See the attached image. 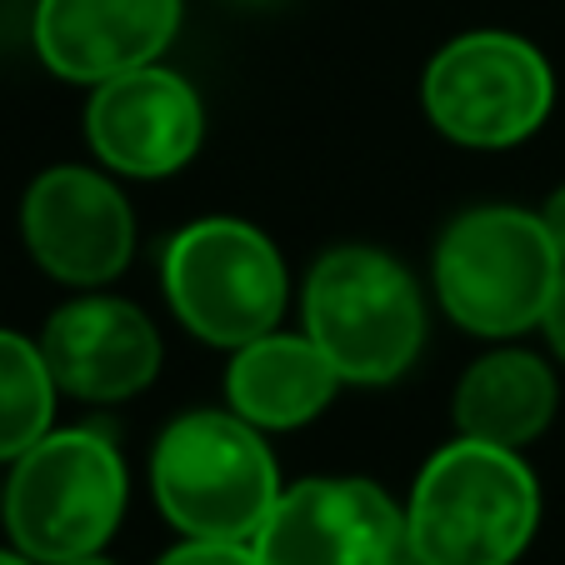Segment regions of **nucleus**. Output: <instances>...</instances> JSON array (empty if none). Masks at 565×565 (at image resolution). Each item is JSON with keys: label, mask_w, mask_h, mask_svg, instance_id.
Masks as SVG:
<instances>
[{"label": "nucleus", "mask_w": 565, "mask_h": 565, "mask_svg": "<svg viewBox=\"0 0 565 565\" xmlns=\"http://www.w3.org/2000/svg\"><path fill=\"white\" fill-rule=\"evenodd\" d=\"M541 495L515 450L460 436L436 450L411 491V545L420 565H511L531 545Z\"/></svg>", "instance_id": "obj_1"}, {"label": "nucleus", "mask_w": 565, "mask_h": 565, "mask_svg": "<svg viewBox=\"0 0 565 565\" xmlns=\"http://www.w3.org/2000/svg\"><path fill=\"white\" fill-rule=\"evenodd\" d=\"M565 260L541 215L480 205L450 221L436 246V290L470 335H521L545 320Z\"/></svg>", "instance_id": "obj_2"}, {"label": "nucleus", "mask_w": 565, "mask_h": 565, "mask_svg": "<svg viewBox=\"0 0 565 565\" xmlns=\"http://www.w3.org/2000/svg\"><path fill=\"white\" fill-rule=\"evenodd\" d=\"M150 486L166 521L185 535L256 541L280 501V476L256 426L225 411L171 420L150 460Z\"/></svg>", "instance_id": "obj_3"}, {"label": "nucleus", "mask_w": 565, "mask_h": 565, "mask_svg": "<svg viewBox=\"0 0 565 565\" xmlns=\"http://www.w3.org/2000/svg\"><path fill=\"white\" fill-rule=\"evenodd\" d=\"M126 511V466L100 430H45L11 470L6 525L41 565L96 555Z\"/></svg>", "instance_id": "obj_4"}, {"label": "nucleus", "mask_w": 565, "mask_h": 565, "mask_svg": "<svg viewBox=\"0 0 565 565\" xmlns=\"http://www.w3.org/2000/svg\"><path fill=\"white\" fill-rule=\"evenodd\" d=\"M306 335L341 381L385 385L406 371L426 335L420 290L385 250L341 246L306 280Z\"/></svg>", "instance_id": "obj_5"}, {"label": "nucleus", "mask_w": 565, "mask_h": 565, "mask_svg": "<svg viewBox=\"0 0 565 565\" xmlns=\"http://www.w3.org/2000/svg\"><path fill=\"white\" fill-rule=\"evenodd\" d=\"M166 296L211 345H246L276 331L286 266L260 231L241 221H195L166 246Z\"/></svg>", "instance_id": "obj_6"}, {"label": "nucleus", "mask_w": 565, "mask_h": 565, "mask_svg": "<svg viewBox=\"0 0 565 565\" xmlns=\"http://www.w3.org/2000/svg\"><path fill=\"white\" fill-rule=\"evenodd\" d=\"M551 65L531 41L505 31L456 35L426 65V116L460 146L501 150L525 140L551 110Z\"/></svg>", "instance_id": "obj_7"}, {"label": "nucleus", "mask_w": 565, "mask_h": 565, "mask_svg": "<svg viewBox=\"0 0 565 565\" xmlns=\"http://www.w3.org/2000/svg\"><path fill=\"white\" fill-rule=\"evenodd\" d=\"M260 565H420L411 521L371 480H300L256 535Z\"/></svg>", "instance_id": "obj_8"}, {"label": "nucleus", "mask_w": 565, "mask_h": 565, "mask_svg": "<svg viewBox=\"0 0 565 565\" xmlns=\"http://www.w3.org/2000/svg\"><path fill=\"white\" fill-rule=\"evenodd\" d=\"M25 246L65 286H106L126 270L136 246L130 205L106 175L86 166H55L25 191Z\"/></svg>", "instance_id": "obj_9"}, {"label": "nucleus", "mask_w": 565, "mask_h": 565, "mask_svg": "<svg viewBox=\"0 0 565 565\" xmlns=\"http://www.w3.org/2000/svg\"><path fill=\"white\" fill-rule=\"evenodd\" d=\"M86 130L96 156L120 175H171L201 146V100L175 71H140L100 81L86 110Z\"/></svg>", "instance_id": "obj_10"}, {"label": "nucleus", "mask_w": 565, "mask_h": 565, "mask_svg": "<svg viewBox=\"0 0 565 565\" xmlns=\"http://www.w3.org/2000/svg\"><path fill=\"white\" fill-rule=\"evenodd\" d=\"M181 25V0H41L35 51L65 81L100 86L156 65Z\"/></svg>", "instance_id": "obj_11"}, {"label": "nucleus", "mask_w": 565, "mask_h": 565, "mask_svg": "<svg viewBox=\"0 0 565 565\" xmlns=\"http://www.w3.org/2000/svg\"><path fill=\"white\" fill-rule=\"evenodd\" d=\"M45 365L55 385L81 401H126L160 371V335L130 300L86 296L45 326Z\"/></svg>", "instance_id": "obj_12"}, {"label": "nucleus", "mask_w": 565, "mask_h": 565, "mask_svg": "<svg viewBox=\"0 0 565 565\" xmlns=\"http://www.w3.org/2000/svg\"><path fill=\"white\" fill-rule=\"evenodd\" d=\"M335 385V365L326 361L310 335H256V341L235 345V361L225 371V395L241 420L260 430H290L306 426L310 416L331 406Z\"/></svg>", "instance_id": "obj_13"}, {"label": "nucleus", "mask_w": 565, "mask_h": 565, "mask_svg": "<svg viewBox=\"0 0 565 565\" xmlns=\"http://www.w3.org/2000/svg\"><path fill=\"white\" fill-rule=\"evenodd\" d=\"M555 375L525 351H495L466 371L456 391V426L470 440L491 446H525L551 426Z\"/></svg>", "instance_id": "obj_14"}, {"label": "nucleus", "mask_w": 565, "mask_h": 565, "mask_svg": "<svg viewBox=\"0 0 565 565\" xmlns=\"http://www.w3.org/2000/svg\"><path fill=\"white\" fill-rule=\"evenodd\" d=\"M55 375L45 351L25 335L0 331V460H21L51 430Z\"/></svg>", "instance_id": "obj_15"}, {"label": "nucleus", "mask_w": 565, "mask_h": 565, "mask_svg": "<svg viewBox=\"0 0 565 565\" xmlns=\"http://www.w3.org/2000/svg\"><path fill=\"white\" fill-rule=\"evenodd\" d=\"M160 565H260L256 541H211V535H191L175 545L171 555H160Z\"/></svg>", "instance_id": "obj_16"}, {"label": "nucleus", "mask_w": 565, "mask_h": 565, "mask_svg": "<svg viewBox=\"0 0 565 565\" xmlns=\"http://www.w3.org/2000/svg\"><path fill=\"white\" fill-rule=\"evenodd\" d=\"M545 335H551V345H555V355L565 361V276H561V286H555V296H551V306H545Z\"/></svg>", "instance_id": "obj_17"}, {"label": "nucleus", "mask_w": 565, "mask_h": 565, "mask_svg": "<svg viewBox=\"0 0 565 565\" xmlns=\"http://www.w3.org/2000/svg\"><path fill=\"white\" fill-rule=\"evenodd\" d=\"M541 221H545V231H551L555 250H561V260H565V185L551 195V205L541 211Z\"/></svg>", "instance_id": "obj_18"}, {"label": "nucleus", "mask_w": 565, "mask_h": 565, "mask_svg": "<svg viewBox=\"0 0 565 565\" xmlns=\"http://www.w3.org/2000/svg\"><path fill=\"white\" fill-rule=\"evenodd\" d=\"M0 565H31V555H6L0 551Z\"/></svg>", "instance_id": "obj_19"}, {"label": "nucleus", "mask_w": 565, "mask_h": 565, "mask_svg": "<svg viewBox=\"0 0 565 565\" xmlns=\"http://www.w3.org/2000/svg\"><path fill=\"white\" fill-rule=\"evenodd\" d=\"M65 565H110V561H100V555H81V561H65Z\"/></svg>", "instance_id": "obj_20"}]
</instances>
